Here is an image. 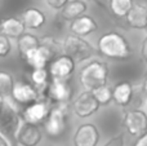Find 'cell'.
Here are the masks:
<instances>
[{"mask_svg":"<svg viewBox=\"0 0 147 146\" xmlns=\"http://www.w3.org/2000/svg\"><path fill=\"white\" fill-rule=\"evenodd\" d=\"M62 47H63V53L69 54L75 62L88 61L96 54L97 51L88 40L74 34H70L63 39Z\"/></svg>","mask_w":147,"mask_h":146,"instance_id":"obj_5","label":"cell"},{"mask_svg":"<svg viewBox=\"0 0 147 146\" xmlns=\"http://www.w3.org/2000/svg\"><path fill=\"white\" fill-rule=\"evenodd\" d=\"M54 58H56V56L53 54V52H52L48 47L43 45V44H40L39 47L31 49L30 52H27V53L22 57V59L31 69L47 67Z\"/></svg>","mask_w":147,"mask_h":146,"instance_id":"obj_14","label":"cell"},{"mask_svg":"<svg viewBox=\"0 0 147 146\" xmlns=\"http://www.w3.org/2000/svg\"><path fill=\"white\" fill-rule=\"evenodd\" d=\"M43 140V132L38 124L21 122L16 133V142L20 146H38Z\"/></svg>","mask_w":147,"mask_h":146,"instance_id":"obj_12","label":"cell"},{"mask_svg":"<svg viewBox=\"0 0 147 146\" xmlns=\"http://www.w3.org/2000/svg\"><path fill=\"white\" fill-rule=\"evenodd\" d=\"M40 44L48 47L52 52H53L54 56H59V54L63 53V47H62V41H59L58 39H56L54 36L51 35H44L43 38H40Z\"/></svg>","mask_w":147,"mask_h":146,"instance_id":"obj_26","label":"cell"},{"mask_svg":"<svg viewBox=\"0 0 147 146\" xmlns=\"http://www.w3.org/2000/svg\"><path fill=\"white\" fill-rule=\"evenodd\" d=\"M97 30H98L97 21L92 16H88V14H84L70 22V31H71V34L81 36V38H85V36L90 35L92 32H96Z\"/></svg>","mask_w":147,"mask_h":146,"instance_id":"obj_16","label":"cell"},{"mask_svg":"<svg viewBox=\"0 0 147 146\" xmlns=\"http://www.w3.org/2000/svg\"><path fill=\"white\" fill-rule=\"evenodd\" d=\"M124 144H125L124 133H119L117 136L111 137L103 146H124Z\"/></svg>","mask_w":147,"mask_h":146,"instance_id":"obj_28","label":"cell"},{"mask_svg":"<svg viewBox=\"0 0 147 146\" xmlns=\"http://www.w3.org/2000/svg\"><path fill=\"white\" fill-rule=\"evenodd\" d=\"M0 32L10 39H18L26 32V26L23 21L18 17H7L0 21Z\"/></svg>","mask_w":147,"mask_h":146,"instance_id":"obj_20","label":"cell"},{"mask_svg":"<svg viewBox=\"0 0 147 146\" xmlns=\"http://www.w3.org/2000/svg\"><path fill=\"white\" fill-rule=\"evenodd\" d=\"M123 127L134 137H140L147 132V113L141 109H132L123 113Z\"/></svg>","mask_w":147,"mask_h":146,"instance_id":"obj_8","label":"cell"},{"mask_svg":"<svg viewBox=\"0 0 147 146\" xmlns=\"http://www.w3.org/2000/svg\"><path fill=\"white\" fill-rule=\"evenodd\" d=\"M69 3V0H45V4L53 10H61L65 5Z\"/></svg>","mask_w":147,"mask_h":146,"instance_id":"obj_29","label":"cell"},{"mask_svg":"<svg viewBox=\"0 0 147 146\" xmlns=\"http://www.w3.org/2000/svg\"><path fill=\"white\" fill-rule=\"evenodd\" d=\"M52 76L51 72L47 67H40V69H32L31 71V82L36 88H44L49 82Z\"/></svg>","mask_w":147,"mask_h":146,"instance_id":"obj_24","label":"cell"},{"mask_svg":"<svg viewBox=\"0 0 147 146\" xmlns=\"http://www.w3.org/2000/svg\"><path fill=\"white\" fill-rule=\"evenodd\" d=\"M145 5H146V7H147V0H145Z\"/></svg>","mask_w":147,"mask_h":146,"instance_id":"obj_36","label":"cell"},{"mask_svg":"<svg viewBox=\"0 0 147 146\" xmlns=\"http://www.w3.org/2000/svg\"><path fill=\"white\" fill-rule=\"evenodd\" d=\"M89 1H93V3H96L98 7H101V8H105V4L101 1V0H89Z\"/></svg>","mask_w":147,"mask_h":146,"instance_id":"obj_34","label":"cell"},{"mask_svg":"<svg viewBox=\"0 0 147 146\" xmlns=\"http://www.w3.org/2000/svg\"><path fill=\"white\" fill-rule=\"evenodd\" d=\"M97 52L114 61H128L133 56L132 45L127 36L117 31H107L97 40Z\"/></svg>","mask_w":147,"mask_h":146,"instance_id":"obj_1","label":"cell"},{"mask_svg":"<svg viewBox=\"0 0 147 146\" xmlns=\"http://www.w3.org/2000/svg\"><path fill=\"white\" fill-rule=\"evenodd\" d=\"M110 75L109 65L101 59H90L79 70V82L85 89L93 91L94 88L107 84Z\"/></svg>","mask_w":147,"mask_h":146,"instance_id":"obj_2","label":"cell"},{"mask_svg":"<svg viewBox=\"0 0 147 146\" xmlns=\"http://www.w3.org/2000/svg\"><path fill=\"white\" fill-rule=\"evenodd\" d=\"M141 91H142V95L145 97V100L147 101V75L143 78L142 83H141Z\"/></svg>","mask_w":147,"mask_h":146,"instance_id":"obj_32","label":"cell"},{"mask_svg":"<svg viewBox=\"0 0 147 146\" xmlns=\"http://www.w3.org/2000/svg\"><path fill=\"white\" fill-rule=\"evenodd\" d=\"M133 146H147V132L146 133H143L142 136L138 137L137 141L134 142V145Z\"/></svg>","mask_w":147,"mask_h":146,"instance_id":"obj_31","label":"cell"},{"mask_svg":"<svg viewBox=\"0 0 147 146\" xmlns=\"http://www.w3.org/2000/svg\"><path fill=\"white\" fill-rule=\"evenodd\" d=\"M99 107H101L99 102L94 97L93 92L89 89H85L81 93H79L75 97V100L72 101V111L80 119L90 118L98 111Z\"/></svg>","mask_w":147,"mask_h":146,"instance_id":"obj_7","label":"cell"},{"mask_svg":"<svg viewBox=\"0 0 147 146\" xmlns=\"http://www.w3.org/2000/svg\"><path fill=\"white\" fill-rule=\"evenodd\" d=\"M94 97L97 98V101L99 102L101 106H109L110 103L114 101V97H112V88L110 87L109 84H103L101 87L94 88L93 91Z\"/></svg>","mask_w":147,"mask_h":146,"instance_id":"obj_25","label":"cell"},{"mask_svg":"<svg viewBox=\"0 0 147 146\" xmlns=\"http://www.w3.org/2000/svg\"><path fill=\"white\" fill-rule=\"evenodd\" d=\"M67 120H69V107L66 103L52 106L48 118L43 123L45 135L51 139H59L67 129Z\"/></svg>","mask_w":147,"mask_h":146,"instance_id":"obj_3","label":"cell"},{"mask_svg":"<svg viewBox=\"0 0 147 146\" xmlns=\"http://www.w3.org/2000/svg\"><path fill=\"white\" fill-rule=\"evenodd\" d=\"M112 97H114V102L116 105L121 106V107H128L134 97V87L128 80L117 83L112 88Z\"/></svg>","mask_w":147,"mask_h":146,"instance_id":"obj_18","label":"cell"},{"mask_svg":"<svg viewBox=\"0 0 147 146\" xmlns=\"http://www.w3.org/2000/svg\"><path fill=\"white\" fill-rule=\"evenodd\" d=\"M88 4L85 0H69L66 5L59 10L58 17L62 20V22H71L76 18L86 14Z\"/></svg>","mask_w":147,"mask_h":146,"instance_id":"obj_17","label":"cell"},{"mask_svg":"<svg viewBox=\"0 0 147 146\" xmlns=\"http://www.w3.org/2000/svg\"><path fill=\"white\" fill-rule=\"evenodd\" d=\"M40 92L34 84H30L27 82H16L12 91V101L16 105H20L22 107L30 105L39 100Z\"/></svg>","mask_w":147,"mask_h":146,"instance_id":"obj_10","label":"cell"},{"mask_svg":"<svg viewBox=\"0 0 147 146\" xmlns=\"http://www.w3.org/2000/svg\"><path fill=\"white\" fill-rule=\"evenodd\" d=\"M21 20L23 21L26 26V30H40L44 25L47 23V16L44 14L43 10H40L36 7L26 8L22 12V17Z\"/></svg>","mask_w":147,"mask_h":146,"instance_id":"obj_19","label":"cell"},{"mask_svg":"<svg viewBox=\"0 0 147 146\" xmlns=\"http://www.w3.org/2000/svg\"><path fill=\"white\" fill-rule=\"evenodd\" d=\"M75 69H76V62L66 53L57 56L49 64V72H51L52 79H61V80L70 79V76L75 71Z\"/></svg>","mask_w":147,"mask_h":146,"instance_id":"obj_11","label":"cell"},{"mask_svg":"<svg viewBox=\"0 0 147 146\" xmlns=\"http://www.w3.org/2000/svg\"><path fill=\"white\" fill-rule=\"evenodd\" d=\"M0 146H10L9 141H8V140L5 139V137L3 136L1 133H0Z\"/></svg>","mask_w":147,"mask_h":146,"instance_id":"obj_33","label":"cell"},{"mask_svg":"<svg viewBox=\"0 0 147 146\" xmlns=\"http://www.w3.org/2000/svg\"><path fill=\"white\" fill-rule=\"evenodd\" d=\"M14 78L10 72L0 70V96H3L5 100L12 97V91L13 87H14Z\"/></svg>","mask_w":147,"mask_h":146,"instance_id":"obj_23","label":"cell"},{"mask_svg":"<svg viewBox=\"0 0 147 146\" xmlns=\"http://www.w3.org/2000/svg\"><path fill=\"white\" fill-rule=\"evenodd\" d=\"M12 52V41L10 38L0 32V58L8 57Z\"/></svg>","mask_w":147,"mask_h":146,"instance_id":"obj_27","label":"cell"},{"mask_svg":"<svg viewBox=\"0 0 147 146\" xmlns=\"http://www.w3.org/2000/svg\"><path fill=\"white\" fill-rule=\"evenodd\" d=\"M4 102H5V98L3 97V96H0V110H1V107H3V105H4Z\"/></svg>","mask_w":147,"mask_h":146,"instance_id":"obj_35","label":"cell"},{"mask_svg":"<svg viewBox=\"0 0 147 146\" xmlns=\"http://www.w3.org/2000/svg\"><path fill=\"white\" fill-rule=\"evenodd\" d=\"M51 110H52V105L48 101L38 100L23 107L22 113H21V118H22L23 122L40 126L48 118Z\"/></svg>","mask_w":147,"mask_h":146,"instance_id":"obj_9","label":"cell"},{"mask_svg":"<svg viewBox=\"0 0 147 146\" xmlns=\"http://www.w3.org/2000/svg\"><path fill=\"white\" fill-rule=\"evenodd\" d=\"M141 56H142L143 61L147 62V35L143 38L142 44H141Z\"/></svg>","mask_w":147,"mask_h":146,"instance_id":"obj_30","label":"cell"},{"mask_svg":"<svg viewBox=\"0 0 147 146\" xmlns=\"http://www.w3.org/2000/svg\"><path fill=\"white\" fill-rule=\"evenodd\" d=\"M40 93L47 98L48 101L56 103H69L74 97V88L70 84L69 79L61 80V79H51V82L41 88Z\"/></svg>","mask_w":147,"mask_h":146,"instance_id":"obj_6","label":"cell"},{"mask_svg":"<svg viewBox=\"0 0 147 146\" xmlns=\"http://www.w3.org/2000/svg\"><path fill=\"white\" fill-rule=\"evenodd\" d=\"M40 45V38H38L36 35L31 32H25L17 39V48L20 57L22 58L27 52H30L31 49L36 48Z\"/></svg>","mask_w":147,"mask_h":146,"instance_id":"obj_21","label":"cell"},{"mask_svg":"<svg viewBox=\"0 0 147 146\" xmlns=\"http://www.w3.org/2000/svg\"><path fill=\"white\" fill-rule=\"evenodd\" d=\"M21 122H22V118L17 109L14 107V102L10 98L5 100L0 110V133L8 141L16 142V133L20 128Z\"/></svg>","mask_w":147,"mask_h":146,"instance_id":"obj_4","label":"cell"},{"mask_svg":"<svg viewBox=\"0 0 147 146\" xmlns=\"http://www.w3.org/2000/svg\"><path fill=\"white\" fill-rule=\"evenodd\" d=\"M125 22L130 28L146 30L147 28V7L145 3H134L133 8L125 17Z\"/></svg>","mask_w":147,"mask_h":146,"instance_id":"obj_15","label":"cell"},{"mask_svg":"<svg viewBox=\"0 0 147 146\" xmlns=\"http://www.w3.org/2000/svg\"><path fill=\"white\" fill-rule=\"evenodd\" d=\"M134 5V0H109V10L116 18H125Z\"/></svg>","mask_w":147,"mask_h":146,"instance_id":"obj_22","label":"cell"},{"mask_svg":"<svg viewBox=\"0 0 147 146\" xmlns=\"http://www.w3.org/2000/svg\"><path fill=\"white\" fill-rule=\"evenodd\" d=\"M101 139L99 131L94 123H81L72 137L74 146H97Z\"/></svg>","mask_w":147,"mask_h":146,"instance_id":"obj_13","label":"cell"}]
</instances>
